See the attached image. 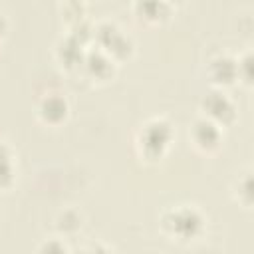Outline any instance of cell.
I'll return each instance as SVG.
<instances>
[{
  "instance_id": "52a82bcc",
  "label": "cell",
  "mask_w": 254,
  "mask_h": 254,
  "mask_svg": "<svg viewBox=\"0 0 254 254\" xmlns=\"http://www.w3.org/2000/svg\"><path fill=\"white\" fill-rule=\"evenodd\" d=\"M208 73L212 77V81L216 85H228L238 77V69H236V62L232 58L226 56H218L210 62L208 65Z\"/></svg>"
},
{
  "instance_id": "8fae6325",
  "label": "cell",
  "mask_w": 254,
  "mask_h": 254,
  "mask_svg": "<svg viewBox=\"0 0 254 254\" xmlns=\"http://www.w3.org/2000/svg\"><path fill=\"white\" fill-rule=\"evenodd\" d=\"M165 2H167V4H171V6H173V4H179V2H183V0H165Z\"/></svg>"
},
{
  "instance_id": "8992f818",
  "label": "cell",
  "mask_w": 254,
  "mask_h": 254,
  "mask_svg": "<svg viewBox=\"0 0 254 254\" xmlns=\"http://www.w3.org/2000/svg\"><path fill=\"white\" fill-rule=\"evenodd\" d=\"M133 12L141 22L159 24L169 18L171 4L165 0H133Z\"/></svg>"
},
{
  "instance_id": "9c48e42d",
  "label": "cell",
  "mask_w": 254,
  "mask_h": 254,
  "mask_svg": "<svg viewBox=\"0 0 254 254\" xmlns=\"http://www.w3.org/2000/svg\"><path fill=\"white\" fill-rule=\"evenodd\" d=\"M79 226H81V216H79L75 210H65V212H62L60 218H58V228H60L62 232H65V234L79 230Z\"/></svg>"
},
{
  "instance_id": "7a4b0ae2",
  "label": "cell",
  "mask_w": 254,
  "mask_h": 254,
  "mask_svg": "<svg viewBox=\"0 0 254 254\" xmlns=\"http://www.w3.org/2000/svg\"><path fill=\"white\" fill-rule=\"evenodd\" d=\"M202 216L192 206H183L177 210H169L163 216V226L169 234L177 236V240H190L202 230Z\"/></svg>"
},
{
  "instance_id": "5b68a950",
  "label": "cell",
  "mask_w": 254,
  "mask_h": 254,
  "mask_svg": "<svg viewBox=\"0 0 254 254\" xmlns=\"http://www.w3.org/2000/svg\"><path fill=\"white\" fill-rule=\"evenodd\" d=\"M67 115V101L64 95L60 93H48L40 99L38 103V117L44 123L50 125H58L60 121H64Z\"/></svg>"
},
{
  "instance_id": "30bf717a",
  "label": "cell",
  "mask_w": 254,
  "mask_h": 254,
  "mask_svg": "<svg viewBox=\"0 0 254 254\" xmlns=\"http://www.w3.org/2000/svg\"><path fill=\"white\" fill-rule=\"evenodd\" d=\"M69 40H71V46H73V50H75V54H81V48H83V42H79V40H77V38H73V36H71ZM58 52H60V56H64V54H65V58H62V62H67V58H69V54H71V50H69V46H65V50H64V48H60Z\"/></svg>"
},
{
  "instance_id": "ba28073f",
  "label": "cell",
  "mask_w": 254,
  "mask_h": 254,
  "mask_svg": "<svg viewBox=\"0 0 254 254\" xmlns=\"http://www.w3.org/2000/svg\"><path fill=\"white\" fill-rule=\"evenodd\" d=\"M14 179V167H12V155L8 147L0 145V187H8Z\"/></svg>"
},
{
  "instance_id": "7c38bea8",
  "label": "cell",
  "mask_w": 254,
  "mask_h": 254,
  "mask_svg": "<svg viewBox=\"0 0 254 254\" xmlns=\"http://www.w3.org/2000/svg\"><path fill=\"white\" fill-rule=\"evenodd\" d=\"M71 2H81V0H71Z\"/></svg>"
},
{
  "instance_id": "3957f363",
  "label": "cell",
  "mask_w": 254,
  "mask_h": 254,
  "mask_svg": "<svg viewBox=\"0 0 254 254\" xmlns=\"http://www.w3.org/2000/svg\"><path fill=\"white\" fill-rule=\"evenodd\" d=\"M202 113H204V117H208L210 121H214V123H218V125H226V123H230L232 119H234V103L226 97V93H222L220 89H214V91H210V93H206L204 95V99H202Z\"/></svg>"
},
{
  "instance_id": "6da1fadb",
  "label": "cell",
  "mask_w": 254,
  "mask_h": 254,
  "mask_svg": "<svg viewBox=\"0 0 254 254\" xmlns=\"http://www.w3.org/2000/svg\"><path fill=\"white\" fill-rule=\"evenodd\" d=\"M173 141V129L165 119H151L143 125V129L139 131V149L141 155H145L147 159L155 161L161 159L165 155V151L169 149Z\"/></svg>"
},
{
  "instance_id": "277c9868",
  "label": "cell",
  "mask_w": 254,
  "mask_h": 254,
  "mask_svg": "<svg viewBox=\"0 0 254 254\" xmlns=\"http://www.w3.org/2000/svg\"><path fill=\"white\" fill-rule=\"evenodd\" d=\"M190 137H192V143L200 151H214L220 145L222 131H220V125L218 123L210 121L208 117H200V119H196L192 123Z\"/></svg>"
}]
</instances>
